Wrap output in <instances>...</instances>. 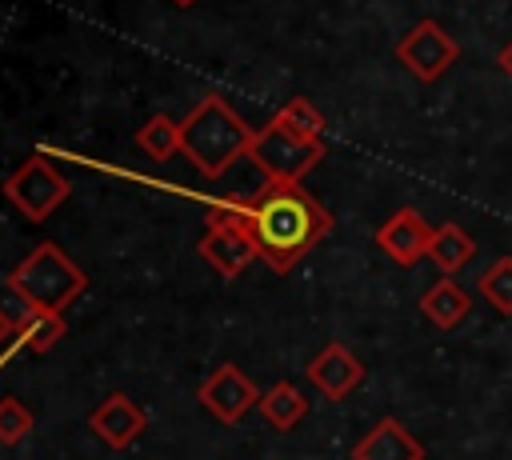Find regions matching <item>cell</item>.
Returning <instances> with one entry per match:
<instances>
[{"label":"cell","mask_w":512,"mask_h":460,"mask_svg":"<svg viewBox=\"0 0 512 460\" xmlns=\"http://www.w3.org/2000/svg\"><path fill=\"white\" fill-rule=\"evenodd\" d=\"M260 388L248 380V372L240 364H220L212 368L200 388H196V400L204 404V412L220 424H240L256 404H260Z\"/></svg>","instance_id":"obj_8"},{"label":"cell","mask_w":512,"mask_h":460,"mask_svg":"<svg viewBox=\"0 0 512 460\" xmlns=\"http://www.w3.org/2000/svg\"><path fill=\"white\" fill-rule=\"evenodd\" d=\"M332 224V212L304 184H272L248 208V228L256 236L260 260L272 272L296 268L332 232Z\"/></svg>","instance_id":"obj_1"},{"label":"cell","mask_w":512,"mask_h":460,"mask_svg":"<svg viewBox=\"0 0 512 460\" xmlns=\"http://www.w3.org/2000/svg\"><path fill=\"white\" fill-rule=\"evenodd\" d=\"M136 148L144 152V156H152V160H172L176 152H180V120H172V116H164V112H156V116H148L144 124H140V132H136Z\"/></svg>","instance_id":"obj_17"},{"label":"cell","mask_w":512,"mask_h":460,"mask_svg":"<svg viewBox=\"0 0 512 460\" xmlns=\"http://www.w3.org/2000/svg\"><path fill=\"white\" fill-rule=\"evenodd\" d=\"M12 348H16V344H12V312L0 308V360H4Z\"/></svg>","instance_id":"obj_21"},{"label":"cell","mask_w":512,"mask_h":460,"mask_svg":"<svg viewBox=\"0 0 512 460\" xmlns=\"http://www.w3.org/2000/svg\"><path fill=\"white\" fill-rule=\"evenodd\" d=\"M88 288L84 268L52 240L36 244L12 272H8V292L24 304V308H40V312H64L80 292Z\"/></svg>","instance_id":"obj_3"},{"label":"cell","mask_w":512,"mask_h":460,"mask_svg":"<svg viewBox=\"0 0 512 460\" xmlns=\"http://www.w3.org/2000/svg\"><path fill=\"white\" fill-rule=\"evenodd\" d=\"M472 256H476V240H472V232H464L456 220L436 224V232H432V248H428V260H432L444 276L460 272Z\"/></svg>","instance_id":"obj_16"},{"label":"cell","mask_w":512,"mask_h":460,"mask_svg":"<svg viewBox=\"0 0 512 460\" xmlns=\"http://www.w3.org/2000/svg\"><path fill=\"white\" fill-rule=\"evenodd\" d=\"M476 288H480V296H484L500 316H512V256H496V260L476 276Z\"/></svg>","instance_id":"obj_19"},{"label":"cell","mask_w":512,"mask_h":460,"mask_svg":"<svg viewBox=\"0 0 512 460\" xmlns=\"http://www.w3.org/2000/svg\"><path fill=\"white\" fill-rule=\"evenodd\" d=\"M260 416L276 428V432H292L304 416H308V396L292 384V380H276L272 388H264V396H260Z\"/></svg>","instance_id":"obj_15"},{"label":"cell","mask_w":512,"mask_h":460,"mask_svg":"<svg viewBox=\"0 0 512 460\" xmlns=\"http://www.w3.org/2000/svg\"><path fill=\"white\" fill-rule=\"evenodd\" d=\"M280 128H288L292 136H300V140H312V144H324V128H328V120L320 116V108L312 104V100H304V96H292L276 116H272Z\"/></svg>","instance_id":"obj_18"},{"label":"cell","mask_w":512,"mask_h":460,"mask_svg":"<svg viewBox=\"0 0 512 460\" xmlns=\"http://www.w3.org/2000/svg\"><path fill=\"white\" fill-rule=\"evenodd\" d=\"M420 312H424L436 328L452 332L456 324L468 320V312H472V296H468L452 276H440L432 288H424V296H420Z\"/></svg>","instance_id":"obj_14"},{"label":"cell","mask_w":512,"mask_h":460,"mask_svg":"<svg viewBox=\"0 0 512 460\" xmlns=\"http://www.w3.org/2000/svg\"><path fill=\"white\" fill-rule=\"evenodd\" d=\"M304 372H308L312 388H316L320 396H328V400H344V396H352V392L364 384V364H360L340 340L324 344V348L308 360Z\"/></svg>","instance_id":"obj_11"},{"label":"cell","mask_w":512,"mask_h":460,"mask_svg":"<svg viewBox=\"0 0 512 460\" xmlns=\"http://www.w3.org/2000/svg\"><path fill=\"white\" fill-rule=\"evenodd\" d=\"M72 192V180L48 160V156H28L8 180H4V196L16 204V212L32 224L48 220Z\"/></svg>","instance_id":"obj_5"},{"label":"cell","mask_w":512,"mask_h":460,"mask_svg":"<svg viewBox=\"0 0 512 460\" xmlns=\"http://www.w3.org/2000/svg\"><path fill=\"white\" fill-rule=\"evenodd\" d=\"M496 64H500V72H504V76L512 80V40H508V44H504V48L496 52Z\"/></svg>","instance_id":"obj_22"},{"label":"cell","mask_w":512,"mask_h":460,"mask_svg":"<svg viewBox=\"0 0 512 460\" xmlns=\"http://www.w3.org/2000/svg\"><path fill=\"white\" fill-rule=\"evenodd\" d=\"M144 428H148V412L128 392H112L88 412V432L108 448H128L136 436H144Z\"/></svg>","instance_id":"obj_10"},{"label":"cell","mask_w":512,"mask_h":460,"mask_svg":"<svg viewBox=\"0 0 512 460\" xmlns=\"http://www.w3.org/2000/svg\"><path fill=\"white\" fill-rule=\"evenodd\" d=\"M252 128L236 116V108L208 92L184 120H180V152L208 176V180H220L252 144Z\"/></svg>","instance_id":"obj_2"},{"label":"cell","mask_w":512,"mask_h":460,"mask_svg":"<svg viewBox=\"0 0 512 460\" xmlns=\"http://www.w3.org/2000/svg\"><path fill=\"white\" fill-rule=\"evenodd\" d=\"M200 256L224 276H240L252 260H260V248H256V236L248 228V208L244 204H216L208 212V232L200 236Z\"/></svg>","instance_id":"obj_4"},{"label":"cell","mask_w":512,"mask_h":460,"mask_svg":"<svg viewBox=\"0 0 512 460\" xmlns=\"http://www.w3.org/2000/svg\"><path fill=\"white\" fill-rule=\"evenodd\" d=\"M32 424H36V416L20 396H0V444L16 448L32 432Z\"/></svg>","instance_id":"obj_20"},{"label":"cell","mask_w":512,"mask_h":460,"mask_svg":"<svg viewBox=\"0 0 512 460\" xmlns=\"http://www.w3.org/2000/svg\"><path fill=\"white\" fill-rule=\"evenodd\" d=\"M172 4H180V8H192V4H196V0H172Z\"/></svg>","instance_id":"obj_23"},{"label":"cell","mask_w":512,"mask_h":460,"mask_svg":"<svg viewBox=\"0 0 512 460\" xmlns=\"http://www.w3.org/2000/svg\"><path fill=\"white\" fill-rule=\"evenodd\" d=\"M396 60L416 76V80H424V84H432V80H440L452 64H456V56H460V44L444 32V24L440 20H432V16H424V20H416L400 40H396Z\"/></svg>","instance_id":"obj_7"},{"label":"cell","mask_w":512,"mask_h":460,"mask_svg":"<svg viewBox=\"0 0 512 460\" xmlns=\"http://www.w3.org/2000/svg\"><path fill=\"white\" fill-rule=\"evenodd\" d=\"M248 156L276 180V184H300L324 156V144H312V140H300L292 136L288 128H280L276 120H268L252 144H248Z\"/></svg>","instance_id":"obj_6"},{"label":"cell","mask_w":512,"mask_h":460,"mask_svg":"<svg viewBox=\"0 0 512 460\" xmlns=\"http://www.w3.org/2000/svg\"><path fill=\"white\" fill-rule=\"evenodd\" d=\"M432 232H436V228H432L416 208H396V212L376 228V244H380V252H384L392 264L412 268V264H420V260L428 256Z\"/></svg>","instance_id":"obj_9"},{"label":"cell","mask_w":512,"mask_h":460,"mask_svg":"<svg viewBox=\"0 0 512 460\" xmlns=\"http://www.w3.org/2000/svg\"><path fill=\"white\" fill-rule=\"evenodd\" d=\"M64 340V312H40V308H16L12 312V344L16 352L44 356Z\"/></svg>","instance_id":"obj_13"},{"label":"cell","mask_w":512,"mask_h":460,"mask_svg":"<svg viewBox=\"0 0 512 460\" xmlns=\"http://www.w3.org/2000/svg\"><path fill=\"white\" fill-rule=\"evenodd\" d=\"M352 460H424V444L396 416H380L352 444Z\"/></svg>","instance_id":"obj_12"}]
</instances>
